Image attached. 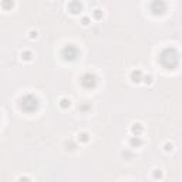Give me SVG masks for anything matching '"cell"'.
I'll use <instances>...</instances> for the list:
<instances>
[{"label":"cell","instance_id":"cell-1","mask_svg":"<svg viewBox=\"0 0 182 182\" xmlns=\"http://www.w3.org/2000/svg\"><path fill=\"white\" fill-rule=\"evenodd\" d=\"M178 61H179V54L174 47H168V48L162 50L161 56H159V63L168 70H174L178 65Z\"/></svg>","mask_w":182,"mask_h":182},{"label":"cell","instance_id":"cell-2","mask_svg":"<svg viewBox=\"0 0 182 182\" xmlns=\"http://www.w3.org/2000/svg\"><path fill=\"white\" fill-rule=\"evenodd\" d=\"M19 105L24 112H33V111L37 110L38 100L34 97L33 94H26V95H23V97L20 98Z\"/></svg>","mask_w":182,"mask_h":182},{"label":"cell","instance_id":"cell-3","mask_svg":"<svg viewBox=\"0 0 182 182\" xmlns=\"http://www.w3.org/2000/svg\"><path fill=\"white\" fill-rule=\"evenodd\" d=\"M167 3L164 2V0H152L150 5V10L151 13L155 14V16H161V14H164L165 12H167Z\"/></svg>","mask_w":182,"mask_h":182},{"label":"cell","instance_id":"cell-4","mask_svg":"<svg viewBox=\"0 0 182 182\" xmlns=\"http://www.w3.org/2000/svg\"><path fill=\"white\" fill-rule=\"evenodd\" d=\"M61 56H63V58H64L65 61H73L78 56V50H77L73 44H68V46H65L64 48L61 50Z\"/></svg>","mask_w":182,"mask_h":182},{"label":"cell","instance_id":"cell-5","mask_svg":"<svg viewBox=\"0 0 182 182\" xmlns=\"http://www.w3.org/2000/svg\"><path fill=\"white\" fill-rule=\"evenodd\" d=\"M81 85L84 87V88H94L95 85H97V77L91 73H85L83 77H81Z\"/></svg>","mask_w":182,"mask_h":182},{"label":"cell","instance_id":"cell-6","mask_svg":"<svg viewBox=\"0 0 182 182\" xmlns=\"http://www.w3.org/2000/svg\"><path fill=\"white\" fill-rule=\"evenodd\" d=\"M67 10H68L71 14H80L83 12V5L80 3L78 0H71L70 3L67 5Z\"/></svg>","mask_w":182,"mask_h":182},{"label":"cell","instance_id":"cell-7","mask_svg":"<svg viewBox=\"0 0 182 182\" xmlns=\"http://www.w3.org/2000/svg\"><path fill=\"white\" fill-rule=\"evenodd\" d=\"M142 80H144V74H142L141 70H134L131 73V81L132 83H140Z\"/></svg>","mask_w":182,"mask_h":182},{"label":"cell","instance_id":"cell-8","mask_svg":"<svg viewBox=\"0 0 182 182\" xmlns=\"http://www.w3.org/2000/svg\"><path fill=\"white\" fill-rule=\"evenodd\" d=\"M142 131H144V128H142V125H141L140 122H137V124H132V125H131V132H132V135L140 137L141 134H142Z\"/></svg>","mask_w":182,"mask_h":182},{"label":"cell","instance_id":"cell-9","mask_svg":"<svg viewBox=\"0 0 182 182\" xmlns=\"http://www.w3.org/2000/svg\"><path fill=\"white\" fill-rule=\"evenodd\" d=\"M141 145H142V140H141L140 137L132 135L130 138V147L131 148H138V147H141Z\"/></svg>","mask_w":182,"mask_h":182},{"label":"cell","instance_id":"cell-10","mask_svg":"<svg viewBox=\"0 0 182 182\" xmlns=\"http://www.w3.org/2000/svg\"><path fill=\"white\" fill-rule=\"evenodd\" d=\"M14 6L13 0H2V9L3 10H12Z\"/></svg>","mask_w":182,"mask_h":182},{"label":"cell","instance_id":"cell-11","mask_svg":"<svg viewBox=\"0 0 182 182\" xmlns=\"http://www.w3.org/2000/svg\"><path fill=\"white\" fill-rule=\"evenodd\" d=\"M58 105H60L63 110H67V108L71 105V100H70V98H61L60 103H58Z\"/></svg>","mask_w":182,"mask_h":182},{"label":"cell","instance_id":"cell-12","mask_svg":"<svg viewBox=\"0 0 182 182\" xmlns=\"http://www.w3.org/2000/svg\"><path fill=\"white\" fill-rule=\"evenodd\" d=\"M20 57H22V60H23V61H31L33 54H31V51H28V50H24V51H22Z\"/></svg>","mask_w":182,"mask_h":182},{"label":"cell","instance_id":"cell-13","mask_svg":"<svg viewBox=\"0 0 182 182\" xmlns=\"http://www.w3.org/2000/svg\"><path fill=\"white\" fill-rule=\"evenodd\" d=\"M78 141L80 142H88L90 141V137H88V134L87 132H81V134H78Z\"/></svg>","mask_w":182,"mask_h":182},{"label":"cell","instance_id":"cell-14","mask_svg":"<svg viewBox=\"0 0 182 182\" xmlns=\"http://www.w3.org/2000/svg\"><path fill=\"white\" fill-rule=\"evenodd\" d=\"M93 17L95 20H101V19H103V12H101L100 9H95L93 12Z\"/></svg>","mask_w":182,"mask_h":182},{"label":"cell","instance_id":"cell-15","mask_svg":"<svg viewBox=\"0 0 182 182\" xmlns=\"http://www.w3.org/2000/svg\"><path fill=\"white\" fill-rule=\"evenodd\" d=\"M164 150L167 151V152H171V151L174 150V145H172V144H169V142H167V144L164 145Z\"/></svg>","mask_w":182,"mask_h":182},{"label":"cell","instance_id":"cell-16","mask_svg":"<svg viewBox=\"0 0 182 182\" xmlns=\"http://www.w3.org/2000/svg\"><path fill=\"white\" fill-rule=\"evenodd\" d=\"M144 83L145 84H151L152 83V77L151 75H144Z\"/></svg>","mask_w":182,"mask_h":182},{"label":"cell","instance_id":"cell-17","mask_svg":"<svg viewBox=\"0 0 182 182\" xmlns=\"http://www.w3.org/2000/svg\"><path fill=\"white\" fill-rule=\"evenodd\" d=\"M81 24H83V26H88V24H90V19H88V17H83V19H81Z\"/></svg>","mask_w":182,"mask_h":182},{"label":"cell","instance_id":"cell-18","mask_svg":"<svg viewBox=\"0 0 182 182\" xmlns=\"http://www.w3.org/2000/svg\"><path fill=\"white\" fill-rule=\"evenodd\" d=\"M28 34H30V36H28L30 38H36V37H37V31H36V30H31Z\"/></svg>","mask_w":182,"mask_h":182},{"label":"cell","instance_id":"cell-19","mask_svg":"<svg viewBox=\"0 0 182 182\" xmlns=\"http://www.w3.org/2000/svg\"><path fill=\"white\" fill-rule=\"evenodd\" d=\"M154 178H155V179L161 178V171H159V169H155V171H154Z\"/></svg>","mask_w":182,"mask_h":182},{"label":"cell","instance_id":"cell-20","mask_svg":"<svg viewBox=\"0 0 182 182\" xmlns=\"http://www.w3.org/2000/svg\"><path fill=\"white\" fill-rule=\"evenodd\" d=\"M181 57H182V54H181Z\"/></svg>","mask_w":182,"mask_h":182}]
</instances>
